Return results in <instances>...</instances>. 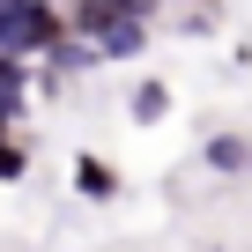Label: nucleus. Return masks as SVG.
<instances>
[{"label": "nucleus", "instance_id": "3", "mask_svg": "<svg viewBox=\"0 0 252 252\" xmlns=\"http://www.w3.org/2000/svg\"><path fill=\"white\" fill-rule=\"evenodd\" d=\"M208 163H215V171H245V163H252V149H245L237 134H215V141H208Z\"/></svg>", "mask_w": 252, "mask_h": 252}, {"label": "nucleus", "instance_id": "2", "mask_svg": "<svg viewBox=\"0 0 252 252\" xmlns=\"http://www.w3.org/2000/svg\"><path fill=\"white\" fill-rule=\"evenodd\" d=\"M74 186H82L89 200H111V193H119V171H104L96 156H82V163H74Z\"/></svg>", "mask_w": 252, "mask_h": 252}, {"label": "nucleus", "instance_id": "1", "mask_svg": "<svg viewBox=\"0 0 252 252\" xmlns=\"http://www.w3.org/2000/svg\"><path fill=\"white\" fill-rule=\"evenodd\" d=\"M82 30H89V52H104V60H126V52H141V15H126V8H111V0H96V8L82 15Z\"/></svg>", "mask_w": 252, "mask_h": 252}, {"label": "nucleus", "instance_id": "8", "mask_svg": "<svg viewBox=\"0 0 252 252\" xmlns=\"http://www.w3.org/2000/svg\"><path fill=\"white\" fill-rule=\"evenodd\" d=\"M45 8H52V0H45Z\"/></svg>", "mask_w": 252, "mask_h": 252}, {"label": "nucleus", "instance_id": "7", "mask_svg": "<svg viewBox=\"0 0 252 252\" xmlns=\"http://www.w3.org/2000/svg\"><path fill=\"white\" fill-rule=\"evenodd\" d=\"M111 8H126V15H149V8H156V0H111Z\"/></svg>", "mask_w": 252, "mask_h": 252}, {"label": "nucleus", "instance_id": "6", "mask_svg": "<svg viewBox=\"0 0 252 252\" xmlns=\"http://www.w3.org/2000/svg\"><path fill=\"white\" fill-rule=\"evenodd\" d=\"M8 119H15V89H0V141H8Z\"/></svg>", "mask_w": 252, "mask_h": 252}, {"label": "nucleus", "instance_id": "4", "mask_svg": "<svg viewBox=\"0 0 252 252\" xmlns=\"http://www.w3.org/2000/svg\"><path fill=\"white\" fill-rule=\"evenodd\" d=\"M163 104H171V96H163V82H149V89H134V119H163Z\"/></svg>", "mask_w": 252, "mask_h": 252}, {"label": "nucleus", "instance_id": "5", "mask_svg": "<svg viewBox=\"0 0 252 252\" xmlns=\"http://www.w3.org/2000/svg\"><path fill=\"white\" fill-rule=\"evenodd\" d=\"M0 178H23V149H8V141H0Z\"/></svg>", "mask_w": 252, "mask_h": 252}]
</instances>
